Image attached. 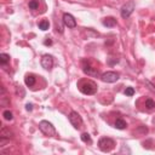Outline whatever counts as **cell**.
<instances>
[{
  "mask_svg": "<svg viewBox=\"0 0 155 155\" xmlns=\"http://www.w3.org/2000/svg\"><path fill=\"white\" fill-rule=\"evenodd\" d=\"M25 109H27V110H29V111H30V110H31V109H33V104H29V103H28V104H27V105H25Z\"/></svg>",
  "mask_w": 155,
  "mask_h": 155,
  "instance_id": "7402d4cb",
  "label": "cell"
},
{
  "mask_svg": "<svg viewBox=\"0 0 155 155\" xmlns=\"http://www.w3.org/2000/svg\"><path fill=\"white\" fill-rule=\"evenodd\" d=\"M24 82H25V85L27 86H29V87H31V86H34V84H35V78H34V75H27L25 76V79H24Z\"/></svg>",
  "mask_w": 155,
  "mask_h": 155,
  "instance_id": "7c38bea8",
  "label": "cell"
},
{
  "mask_svg": "<svg viewBox=\"0 0 155 155\" xmlns=\"http://www.w3.org/2000/svg\"><path fill=\"white\" fill-rule=\"evenodd\" d=\"M126 126H127V124H126L125 120H122V119H116V121H115V127H116V128L124 130V128H126Z\"/></svg>",
  "mask_w": 155,
  "mask_h": 155,
  "instance_id": "4fadbf2b",
  "label": "cell"
},
{
  "mask_svg": "<svg viewBox=\"0 0 155 155\" xmlns=\"http://www.w3.org/2000/svg\"><path fill=\"white\" fill-rule=\"evenodd\" d=\"M145 107H147V109H148V110H151V109H154V108H155V102H154L153 99L148 98V99L145 101Z\"/></svg>",
  "mask_w": 155,
  "mask_h": 155,
  "instance_id": "9a60e30c",
  "label": "cell"
},
{
  "mask_svg": "<svg viewBox=\"0 0 155 155\" xmlns=\"http://www.w3.org/2000/svg\"><path fill=\"white\" fill-rule=\"evenodd\" d=\"M0 137L10 139V138H12V137H13V132H12V131H11L8 127L2 126V128H1V131H0Z\"/></svg>",
  "mask_w": 155,
  "mask_h": 155,
  "instance_id": "30bf717a",
  "label": "cell"
},
{
  "mask_svg": "<svg viewBox=\"0 0 155 155\" xmlns=\"http://www.w3.org/2000/svg\"><path fill=\"white\" fill-rule=\"evenodd\" d=\"M39 128H40V131L44 134H46L48 137H54L56 136V128H54V126L50 121H47V120L40 121L39 122Z\"/></svg>",
  "mask_w": 155,
  "mask_h": 155,
  "instance_id": "7a4b0ae2",
  "label": "cell"
},
{
  "mask_svg": "<svg viewBox=\"0 0 155 155\" xmlns=\"http://www.w3.org/2000/svg\"><path fill=\"white\" fill-rule=\"evenodd\" d=\"M82 70H84L85 74H87V75H90V76H97V75L99 74L97 68L92 67L91 64H88V63H86V62L82 64Z\"/></svg>",
  "mask_w": 155,
  "mask_h": 155,
  "instance_id": "9c48e42d",
  "label": "cell"
},
{
  "mask_svg": "<svg viewBox=\"0 0 155 155\" xmlns=\"http://www.w3.org/2000/svg\"><path fill=\"white\" fill-rule=\"evenodd\" d=\"M98 147H99V149H101L102 151L109 153V151H111V150L114 149L115 142H114L111 138H109V137H102V138L98 140Z\"/></svg>",
  "mask_w": 155,
  "mask_h": 155,
  "instance_id": "3957f363",
  "label": "cell"
},
{
  "mask_svg": "<svg viewBox=\"0 0 155 155\" xmlns=\"http://www.w3.org/2000/svg\"><path fill=\"white\" fill-rule=\"evenodd\" d=\"M68 119H69V122H70V124L74 126V128L79 130V128H81V127H82L84 121H82L81 116H80V115H79L76 111H70V114H69Z\"/></svg>",
  "mask_w": 155,
  "mask_h": 155,
  "instance_id": "277c9868",
  "label": "cell"
},
{
  "mask_svg": "<svg viewBox=\"0 0 155 155\" xmlns=\"http://www.w3.org/2000/svg\"><path fill=\"white\" fill-rule=\"evenodd\" d=\"M8 62H10V56L6 54V53H1V54H0V64H1V65H5V64L8 63Z\"/></svg>",
  "mask_w": 155,
  "mask_h": 155,
  "instance_id": "5bb4252c",
  "label": "cell"
},
{
  "mask_svg": "<svg viewBox=\"0 0 155 155\" xmlns=\"http://www.w3.org/2000/svg\"><path fill=\"white\" fill-rule=\"evenodd\" d=\"M125 94H126V96H133V94H134V88H133V87H126Z\"/></svg>",
  "mask_w": 155,
  "mask_h": 155,
  "instance_id": "ffe728a7",
  "label": "cell"
},
{
  "mask_svg": "<svg viewBox=\"0 0 155 155\" xmlns=\"http://www.w3.org/2000/svg\"><path fill=\"white\" fill-rule=\"evenodd\" d=\"M119 78H120V75H119V73H116V71H107V73H103V74L101 75L102 81L108 82V84L116 82V81L119 80Z\"/></svg>",
  "mask_w": 155,
  "mask_h": 155,
  "instance_id": "5b68a950",
  "label": "cell"
},
{
  "mask_svg": "<svg viewBox=\"0 0 155 155\" xmlns=\"http://www.w3.org/2000/svg\"><path fill=\"white\" fill-rule=\"evenodd\" d=\"M145 84H147V85L149 86V88H150V90H151V91H153V92L155 93V85H153V84H151L150 81H148V80L145 81Z\"/></svg>",
  "mask_w": 155,
  "mask_h": 155,
  "instance_id": "44dd1931",
  "label": "cell"
},
{
  "mask_svg": "<svg viewBox=\"0 0 155 155\" xmlns=\"http://www.w3.org/2000/svg\"><path fill=\"white\" fill-rule=\"evenodd\" d=\"M115 24H116V19L113 17H107L103 19V25L105 27H114Z\"/></svg>",
  "mask_w": 155,
  "mask_h": 155,
  "instance_id": "8fae6325",
  "label": "cell"
},
{
  "mask_svg": "<svg viewBox=\"0 0 155 155\" xmlns=\"http://www.w3.org/2000/svg\"><path fill=\"white\" fill-rule=\"evenodd\" d=\"M79 90L84 94H94L97 92V85L93 81H91V80L81 81L79 84Z\"/></svg>",
  "mask_w": 155,
  "mask_h": 155,
  "instance_id": "6da1fadb",
  "label": "cell"
},
{
  "mask_svg": "<svg viewBox=\"0 0 155 155\" xmlns=\"http://www.w3.org/2000/svg\"><path fill=\"white\" fill-rule=\"evenodd\" d=\"M48 27H50V23H48V21H41L40 23H39V28L41 29V30H47L48 29Z\"/></svg>",
  "mask_w": 155,
  "mask_h": 155,
  "instance_id": "2e32d148",
  "label": "cell"
},
{
  "mask_svg": "<svg viewBox=\"0 0 155 155\" xmlns=\"http://www.w3.org/2000/svg\"><path fill=\"white\" fill-rule=\"evenodd\" d=\"M81 140L85 142V143H92L91 136H90L88 133H82V134H81Z\"/></svg>",
  "mask_w": 155,
  "mask_h": 155,
  "instance_id": "e0dca14e",
  "label": "cell"
},
{
  "mask_svg": "<svg viewBox=\"0 0 155 155\" xmlns=\"http://www.w3.org/2000/svg\"><path fill=\"white\" fill-rule=\"evenodd\" d=\"M2 116H4L5 120H12V119H13V114H12L10 110H5V111L2 113Z\"/></svg>",
  "mask_w": 155,
  "mask_h": 155,
  "instance_id": "ac0fdd59",
  "label": "cell"
},
{
  "mask_svg": "<svg viewBox=\"0 0 155 155\" xmlns=\"http://www.w3.org/2000/svg\"><path fill=\"white\" fill-rule=\"evenodd\" d=\"M39 7V2L36 0H30L29 1V8L30 10H36Z\"/></svg>",
  "mask_w": 155,
  "mask_h": 155,
  "instance_id": "d6986e66",
  "label": "cell"
},
{
  "mask_svg": "<svg viewBox=\"0 0 155 155\" xmlns=\"http://www.w3.org/2000/svg\"><path fill=\"white\" fill-rule=\"evenodd\" d=\"M51 44H52L51 40H46V41H45V45H51Z\"/></svg>",
  "mask_w": 155,
  "mask_h": 155,
  "instance_id": "603a6c76",
  "label": "cell"
},
{
  "mask_svg": "<svg viewBox=\"0 0 155 155\" xmlns=\"http://www.w3.org/2000/svg\"><path fill=\"white\" fill-rule=\"evenodd\" d=\"M63 23L68 28H75L76 27V21L74 18V16L70 15V13H64L63 15Z\"/></svg>",
  "mask_w": 155,
  "mask_h": 155,
  "instance_id": "ba28073f",
  "label": "cell"
},
{
  "mask_svg": "<svg viewBox=\"0 0 155 155\" xmlns=\"http://www.w3.org/2000/svg\"><path fill=\"white\" fill-rule=\"evenodd\" d=\"M134 10V2L133 1H128L126 2L122 7H121V17L122 18H128L131 16V13Z\"/></svg>",
  "mask_w": 155,
  "mask_h": 155,
  "instance_id": "8992f818",
  "label": "cell"
},
{
  "mask_svg": "<svg viewBox=\"0 0 155 155\" xmlns=\"http://www.w3.org/2000/svg\"><path fill=\"white\" fill-rule=\"evenodd\" d=\"M41 65L46 70H51L53 67V57L50 54H44L41 57Z\"/></svg>",
  "mask_w": 155,
  "mask_h": 155,
  "instance_id": "52a82bcc",
  "label": "cell"
}]
</instances>
